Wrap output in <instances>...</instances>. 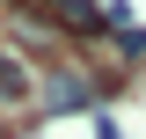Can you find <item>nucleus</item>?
Wrapping results in <instances>:
<instances>
[{"label":"nucleus","mask_w":146,"mask_h":139,"mask_svg":"<svg viewBox=\"0 0 146 139\" xmlns=\"http://www.w3.org/2000/svg\"><path fill=\"white\" fill-rule=\"evenodd\" d=\"M36 103L51 110V117H66V110H88V103H95V88L80 81L73 66H51V73H44V88H36Z\"/></svg>","instance_id":"1"},{"label":"nucleus","mask_w":146,"mask_h":139,"mask_svg":"<svg viewBox=\"0 0 146 139\" xmlns=\"http://www.w3.org/2000/svg\"><path fill=\"white\" fill-rule=\"evenodd\" d=\"M36 95V81H29V66H22L15 51H0V110H22Z\"/></svg>","instance_id":"2"},{"label":"nucleus","mask_w":146,"mask_h":139,"mask_svg":"<svg viewBox=\"0 0 146 139\" xmlns=\"http://www.w3.org/2000/svg\"><path fill=\"white\" fill-rule=\"evenodd\" d=\"M0 139H7V124H0Z\"/></svg>","instance_id":"3"}]
</instances>
